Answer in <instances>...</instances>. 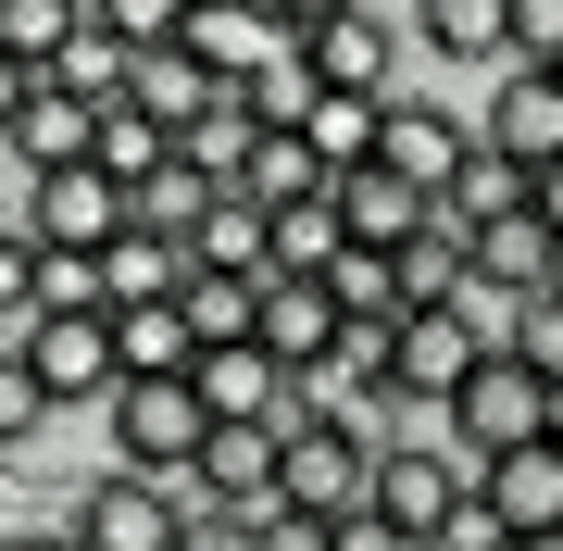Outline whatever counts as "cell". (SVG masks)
I'll return each instance as SVG.
<instances>
[{"label": "cell", "mask_w": 563, "mask_h": 551, "mask_svg": "<svg viewBox=\"0 0 563 551\" xmlns=\"http://www.w3.org/2000/svg\"><path fill=\"white\" fill-rule=\"evenodd\" d=\"M376 464L388 439L376 427H325V414H288V514H325V527H351V514H376Z\"/></svg>", "instance_id": "6da1fadb"}, {"label": "cell", "mask_w": 563, "mask_h": 551, "mask_svg": "<svg viewBox=\"0 0 563 551\" xmlns=\"http://www.w3.org/2000/svg\"><path fill=\"white\" fill-rule=\"evenodd\" d=\"M526 439H551V376L526 364V351H488V364L451 388V451L463 464H501Z\"/></svg>", "instance_id": "7a4b0ae2"}, {"label": "cell", "mask_w": 563, "mask_h": 551, "mask_svg": "<svg viewBox=\"0 0 563 551\" xmlns=\"http://www.w3.org/2000/svg\"><path fill=\"white\" fill-rule=\"evenodd\" d=\"M101 414H113V464H125V476H188L201 439H213V401H201L188 376H125Z\"/></svg>", "instance_id": "3957f363"}, {"label": "cell", "mask_w": 563, "mask_h": 551, "mask_svg": "<svg viewBox=\"0 0 563 551\" xmlns=\"http://www.w3.org/2000/svg\"><path fill=\"white\" fill-rule=\"evenodd\" d=\"M188 514H201V476H101V489L76 502V551H176Z\"/></svg>", "instance_id": "277c9868"}, {"label": "cell", "mask_w": 563, "mask_h": 551, "mask_svg": "<svg viewBox=\"0 0 563 551\" xmlns=\"http://www.w3.org/2000/svg\"><path fill=\"white\" fill-rule=\"evenodd\" d=\"M463 502H476V464H463L451 439H388V464H376V514H388L413 551H439Z\"/></svg>", "instance_id": "5b68a950"}, {"label": "cell", "mask_w": 563, "mask_h": 551, "mask_svg": "<svg viewBox=\"0 0 563 551\" xmlns=\"http://www.w3.org/2000/svg\"><path fill=\"white\" fill-rule=\"evenodd\" d=\"M13 225H25L38 251H113L139 213H125V188H113L101 164H63V176H25V188H13Z\"/></svg>", "instance_id": "8992f818"}, {"label": "cell", "mask_w": 563, "mask_h": 551, "mask_svg": "<svg viewBox=\"0 0 563 551\" xmlns=\"http://www.w3.org/2000/svg\"><path fill=\"white\" fill-rule=\"evenodd\" d=\"M13 351L38 364V388H51V401H113V388H125L113 313H38V327H13Z\"/></svg>", "instance_id": "52a82bcc"}, {"label": "cell", "mask_w": 563, "mask_h": 551, "mask_svg": "<svg viewBox=\"0 0 563 551\" xmlns=\"http://www.w3.org/2000/svg\"><path fill=\"white\" fill-rule=\"evenodd\" d=\"M188 476H201V502H225L239 527H263V514H288V489H276L288 476V427H213Z\"/></svg>", "instance_id": "ba28073f"}, {"label": "cell", "mask_w": 563, "mask_h": 551, "mask_svg": "<svg viewBox=\"0 0 563 551\" xmlns=\"http://www.w3.org/2000/svg\"><path fill=\"white\" fill-rule=\"evenodd\" d=\"M501 164L526 176H551L563 164V88H551V63H501V88H488V125H476Z\"/></svg>", "instance_id": "9c48e42d"}, {"label": "cell", "mask_w": 563, "mask_h": 551, "mask_svg": "<svg viewBox=\"0 0 563 551\" xmlns=\"http://www.w3.org/2000/svg\"><path fill=\"white\" fill-rule=\"evenodd\" d=\"M488 351H501V339H488L463 301H426L413 327H401V401H439V414H451V388L476 376Z\"/></svg>", "instance_id": "30bf717a"}, {"label": "cell", "mask_w": 563, "mask_h": 551, "mask_svg": "<svg viewBox=\"0 0 563 551\" xmlns=\"http://www.w3.org/2000/svg\"><path fill=\"white\" fill-rule=\"evenodd\" d=\"M301 63H313V88H401V25L376 13V0H351V13H325L313 38H301Z\"/></svg>", "instance_id": "8fae6325"}, {"label": "cell", "mask_w": 563, "mask_h": 551, "mask_svg": "<svg viewBox=\"0 0 563 551\" xmlns=\"http://www.w3.org/2000/svg\"><path fill=\"white\" fill-rule=\"evenodd\" d=\"M351 339V313L325 301V276H263V351H276L288 376H325Z\"/></svg>", "instance_id": "7c38bea8"}, {"label": "cell", "mask_w": 563, "mask_h": 551, "mask_svg": "<svg viewBox=\"0 0 563 551\" xmlns=\"http://www.w3.org/2000/svg\"><path fill=\"white\" fill-rule=\"evenodd\" d=\"M213 401V427H288V401H301V376L276 364L263 339H239V351H201V376H188Z\"/></svg>", "instance_id": "4fadbf2b"}, {"label": "cell", "mask_w": 563, "mask_h": 551, "mask_svg": "<svg viewBox=\"0 0 563 551\" xmlns=\"http://www.w3.org/2000/svg\"><path fill=\"white\" fill-rule=\"evenodd\" d=\"M476 502L501 514L514 539H563V439H526L501 464H476Z\"/></svg>", "instance_id": "5bb4252c"}, {"label": "cell", "mask_w": 563, "mask_h": 551, "mask_svg": "<svg viewBox=\"0 0 563 551\" xmlns=\"http://www.w3.org/2000/svg\"><path fill=\"white\" fill-rule=\"evenodd\" d=\"M463 151H476V125H451V101H426V88H401V101H388V151H376V164L413 176L426 201L463 176Z\"/></svg>", "instance_id": "9a60e30c"}, {"label": "cell", "mask_w": 563, "mask_h": 551, "mask_svg": "<svg viewBox=\"0 0 563 551\" xmlns=\"http://www.w3.org/2000/svg\"><path fill=\"white\" fill-rule=\"evenodd\" d=\"M339 225H351V251H413L426 225H439V201H426L413 176L363 164V176H339Z\"/></svg>", "instance_id": "2e32d148"}, {"label": "cell", "mask_w": 563, "mask_h": 551, "mask_svg": "<svg viewBox=\"0 0 563 551\" xmlns=\"http://www.w3.org/2000/svg\"><path fill=\"white\" fill-rule=\"evenodd\" d=\"M125 101H139V113L163 125V139H188V125H201V113H225L239 88H225L213 63H201V51L176 38V51H139V88H125Z\"/></svg>", "instance_id": "e0dca14e"}, {"label": "cell", "mask_w": 563, "mask_h": 551, "mask_svg": "<svg viewBox=\"0 0 563 551\" xmlns=\"http://www.w3.org/2000/svg\"><path fill=\"white\" fill-rule=\"evenodd\" d=\"M476 276L501 288V301H551V288H563V239H551V213H539V201L501 213V225L476 239Z\"/></svg>", "instance_id": "ac0fdd59"}, {"label": "cell", "mask_w": 563, "mask_h": 551, "mask_svg": "<svg viewBox=\"0 0 563 551\" xmlns=\"http://www.w3.org/2000/svg\"><path fill=\"white\" fill-rule=\"evenodd\" d=\"M188 51H201V63H213L225 88H251L263 63L288 51V25L263 13V0H201V13H188Z\"/></svg>", "instance_id": "d6986e66"}, {"label": "cell", "mask_w": 563, "mask_h": 551, "mask_svg": "<svg viewBox=\"0 0 563 551\" xmlns=\"http://www.w3.org/2000/svg\"><path fill=\"white\" fill-rule=\"evenodd\" d=\"M388 101H401V88H388ZM388 101H376V88H325V101H313L301 139L325 151V176H363V164L388 151Z\"/></svg>", "instance_id": "ffe728a7"}, {"label": "cell", "mask_w": 563, "mask_h": 551, "mask_svg": "<svg viewBox=\"0 0 563 551\" xmlns=\"http://www.w3.org/2000/svg\"><path fill=\"white\" fill-rule=\"evenodd\" d=\"M13 151H25V176H63V164H88V151H101V113H88L76 88H51V76H38V101H25Z\"/></svg>", "instance_id": "44dd1931"}, {"label": "cell", "mask_w": 563, "mask_h": 551, "mask_svg": "<svg viewBox=\"0 0 563 551\" xmlns=\"http://www.w3.org/2000/svg\"><path fill=\"white\" fill-rule=\"evenodd\" d=\"M413 38L439 63H514V0H413Z\"/></svg>", "instance_id": "7402d4cb"}, {"label": "cell", "mask_w": 563, "mask_h": 551, "mask_svg": "<svg viewBox=\"0 0 563 551\" xmlns=\"http://www.w3.org/2000/svg\"><path fill=\"white\" fill-rule=\"evenodd\" d=\"M526 201H539V176H526V164H501V151H463V176L439 188V213L463 225V239H488V225H501V213H526Z\"/></svg>", "instance_id": "603a6c76"}, {"label": "cell", "mask_w": 563, "mask_h": 551, "mask_svg": "<svg viewBox=\"0 0 563 551\" xmlns=\"http://www.w3.org/2000/svg\"><path fill=\"white\" fill-rule=\"evenodd\" d=\"M188 276H201V264H188L176 239H151V225H125V239L101 251V288H113V313H139V301H188Z\"/></svg>", "instance_id": "cb8c5ba5"}, {"label": "cell", "mask_w": 563, "mask_h": 551, "mask_svg": "<svg viewBox=\"0 0 563 551\" xmlns=\"http://www.w3.org/2000/svg\"><path fill=\"white\" fill-rule=\"evenodd\" d=\"M325 301H339L351 327H413V276H401V251H339V264H325Z\"/></svg>", "instance_id": "d4e9b609"}, {"label": "cell", "mask_w": 563, "mask_h": 551, "mask_svg": "<svg viewBox=\"0 0 563 551\" xmlns=\"http://www.w3.org/2000/svg\"><path fill=\"white\" fill-rule=\"evenodd\" d=\"M113 351H125V376H201V327H188V301L113 313Z\"/></svg>", "instance_id": "484cf974"}, {"label": "cell", "mask_w": 563, "mask_h": 551, "mask_svg": "<svg viewBox=\"0 0 563 551\" xmlns=\"http://www.w3.org/2000/svg\"><path fill=\"white\" fill-rule=\"evenodd\" d=\"M188 264H201V276H276V239H263V201H251V188H225V201L201 213Z\"/></svg>", "instance_id": "4316f807"}, {"label": "cell", "mask_w": 563, "mask_h": 551, "mask_svg": "<svg viewBox=\"0 0 563 551\" xmlns=\"http://www.w3.org/2000/svg\"><path fill=\"white\" fill-rule=\"evenodd\" d=\"M88 25H101V13H88V0H0V51H13L25 76H51V63L76 51Z\"/></svg>", "instance_id": "83f0119b"}, {"label": "cell", "mask_w": 563, "mask_h": 551, "mask_svg": "<svg viewBox=\"0 0 563 551\" xmlns=\"http://www.w3.org/2000/svg\"><path fill=\"white\" fill-rule=\"evenodd\" d=\"M263 239H276V276H325V264L351 251L339 188H325V201H276V213H263Z\"/></svg>", "instance_id": "f1b7e54d"}, {"label": "cell", "mask_w": 563, "mask_h": 551, "mask_svg": "<svg viewBox=\"0 0 563 551\" xmlns=\"http://www.w3.org/2000/svg\"><path fill=\"white\" fill-rule=\"evenodd\" d=\"M213 201H225V188H213V176H201V164L176 151V164H163V176H151V188H139L125 213H139L151 239H176V251H188V239H201V213H213Z\"/></svg>", "instance_id": "f546056e"}, {"label": "cell", "mask_w": 563, "mask_h": 551, "mask_svg": "<svg viewBox=\"0 0 563 551\" xmlns=\"http://www.w3.org/2000/svg\"><path fill=\"white\" fill-rule=\"evenodd\" d=\"M88 164H101V176L125 188V201H139V188H151L163 164H176V139H163V125H151L139 101H113V113H101V151H88Z\"/></svg>", "instance_id": "4dcf8cb0"}, {"label": "cell", "mask_w": 563, "mask_h": 551, "mask_svg": "<svg viewBox=\"0 0 563 551\" xmlns=\"http://www.w3.org/2000/svg\"><path fill=\"white\" fill-rule=\"evenodd\" d=\"M51 88H76V101H88V113H113V101H125V88H139V51H125V38H113V25H88V38H76V51H63V63H51Z\"/></svg>", "instance_id": "1f68e13d"}, {"label": "cell", "mask_w": 563, "mask_h": 551, "mask_svg": "<svg viewBox=\"0 0 563 551\" xmlns=\"http://www.w3.org/2000/svg\"><path fill=\"white\" fill-rule=\"evenodd\" d=\"M239 188H251L263 213H276V201H325V188H339V176H325V151H313V139H263Z\"/></svg>", "instance_id": "d6a6232c"}, {"label": "cell", "mask_w": 563, "mask_h": 551, "mask_svg": "<svg viewBox=\"0 0 563 551\" xmlns=\"http://www.w3.org/2000/svg\"><path fill=\"white\" fill-rule=\"evenodd\" d=\"M176 151H188L213 188H239V176H251V151H263V125H251V101H225V113H201V125H188Z\"/></svg>", "instance_id": "836d02e7"}, {"label": "cell", "mask_w": 563, "mask_h": 551, "mask_svg": "<svg viewBox=\"0 0 563 551\" xmlns=\"http://www.w3.org/2000/svg\"><path fill=\"white\" fill-rule=\"evenodd\" d=\"M38 313H113L101 251H38ZM38 313H25V327H38Z\"/></svg>", "instance_id": "e575fe53"}, {"label": "cell", "mask_w": 563, "mask_h": 551, "mask_svg": "<svg viewBox=\"0 0 563 551\" xmlns=\"http://www.w3.org/2000/svg\"><path fill=\"white\" fill-rule=\"evenodd\" d=\"M88 13H101L113 38H125V51H176V38H188V13H201V0H88Z\"/></svg>", "instance_id": "d590c367"}, {"label": "cell", "mask_w": 563, "mask_h": 551, "mask_svg": "<svg viewBox=\"0 0 563 551\" xmlns=\"http://www.w3.org/2000/svg\"><path fill=\"white\" fill-rule=\"evenodd\" d=\"M51 414H63V401L38 388V364H25V351H0V451H25V439L51 427Z\"/></svg>", "instance_id": "8d00e7d4"}, {"label": "cell", "mask_w": 563, "mask_h": 551, "mask_svg": "<svg viewBox=\"0 0 563 551\" xmlns=\"http://www.w3.org/2000/svg\"><path fill=\"white\" fill-rule=\"evenodd\" d=\"M501 351H526V364H539V376H563V288H551V301H514Z\"/></svg>", "instance_id": "74e56055"}, {"label": "cell", "mask_w": 563, "mask_h": 551, "mask_svg": "<svg viewBox=\"0 0 563 551\" xmlns=\"http://www.w3.org/2000/svg\"><path fill=\"white\" fill-rule=\"evenodd\" d=\"M25 313H38V239L0 225V327H25Z\"/></svg>", "instance_id": "f35d334b"}, {"label": "cell", "mask_w": 563, "mask_h": 551, "mask_svg": "<svg viewBox=\"0 0 563 551\" xmlns=\"http://www.w3.org/2000/svg\"><path fill=\"white\" fill-rule=\"evenodd\" d=\"M176 551H263V527H239L225 502H201V514H188V539H176Z\"/></svg>", "instance_id": "ab89813d"}, {"label": "cell", "mask_w": 563, "mask_h": 551, "mask_svg": "<svg viewBox=\"0 0 563 551\" xmlns=\"http://www.w3.org/2000/svg\"><path fill=\"white\" fill-rule=\"evenodd\" d=\"M263 551H339V527L325 514H263Z\"/></svg>", "instance_id": "60d3db41"}, {"label": "cell", "mask_w": 563, "mask_h": 551, "mask_svg": "<svg viewBox=\"0 0 563 551\" xmlns=\"http://www.w3.org/2000/svg\"><path fill=\"white\" fill-rule=\"evenodd\" d=\"M439 551H514V527H501V514H488V502H463V514H451V539H439Z\"/></svg>", "instance_id": "b9f144b4"}, {"label": "cell", "mask_w": 563, "mask_h": 551, "mask_svg": "<svg viewBox=\"0 0 563 551\" xmlns=\"http://www.w3.org/2000/svg\"><path fill=\"white\" fill-rule=\"evenodd\" d=\"M25 101H38V76H25L13 51H0V139H13V125H25Z\"/></svg>", "instance_id": "7bdbcfd3"}, {"label": "cell", "mask_w": 563, "mask_h": 551, "mask_svg": "<svg viewBox=\"0 0 563 551\" xmlns=\"http://www.w3.org/2000/svg\"><path fill=\"white\" fill-rule=\"evenodd\" d=\"M339 551H413V539L388 527V514H351V527H339Z\"/></svg>", "instance_id": "ee69618b"}, {"label": "cell", "mask_w": 563, "mask_h": 551, "mask_svg": "<svg viewBox=\"0 0 563 551\" xmlns=\"http://www.w3.org/2000/svg\"><path fill=\"white\" fill-rule=\"evenodd\" d=\"M263 13H276L288 38H313V25H325V13H351V0H263Z\"/></svg>", "instance_id": "f6af8a7d"}, {"label": "cell", "mask_w": 563, "mask_h": 551, "mask_svg": "<svg viewBox=\"0 0 563 551\" xmlns=\"http://www.w3.org/2000/svg\"><path fill=\"white\" fill-rule=\"evenodd\" d=\"M539 213H551V239H563V164H551V176H539Z\"/></svg>", "instance_id": "bcb514c9"}, {"label": "cell", "mask_w": 563, "mask_h": 551, "mask_svg": "<svg viewBox=\"0 0 563 551\" xmlns=\"http://www.w3.org/2000/svg\"><path fill=\"white\" fill-rule=\"evenodd\" d=\"M13 551H76V527H63V539H13Z\"/></svg>", "instance_id": "7dc6e473"}, {"label": "cell", "mask_w": 563, "mask_h": 551, "mask_svg": "<svg viewBox=\"0 0 563 551\" xmlns=\"http://www.w3.org/2000/svg\"><path fill=\"white\" fill-rule=\"evenodd\" d=\"M551 439H563V376H551Z\"/></svg>", "instance_id": "c3c4849f"}, {"label": "cell", "mask_w": 563, "mask_h": 551, "mask_svg": "<svg viewBox=\"0 0 563 551\" xmlns=\"http://www.w3.org/2000/svg\"><path fill=\"white\" fill-rule=\"evenodd\" d=\"M514 551H563V539H514Z\"/></svg>", "instance_id": "681fc988"}, {"label": "cell", "mask_w": 563, "mask_h": 551, "mask_svg": "<svg viewBox=\"0 0 563 551\" xmlns=\"http://www.w3.org/2000/svg\"><path fill=\"white\" fill-rule=\"evenodd\" d=\"M0 225H13V188H0Z\"/></svg>", "instance_id": "f907efd6"}, {"label": "cell", "mask_w": 563, "mask_h": 551, "mask_svg": "<svg viewBox=\"0 0 563 551\" xmlns=\"http://www.w3.org/2000/svg\"><path fill=\"white\" fill-rule=\"evenodd\" d=\"M551 88H563V51H551Z\"/></svg>", "instance_id": "816d5d0a"}, {"label": "cell", "mask_w": 563, "mask_h": 551, "mask_svg": "<svg viewBox=\"0 0 563 551\" xmlns=\"http://www.w3.org/2000/svg\"><path fill=\"white\" fill-rule=\"evenodd\" d=\"M0 551H13V539H0Z\"/></svg>", "instance_id": "f5cc1de1"}]
</instances>
